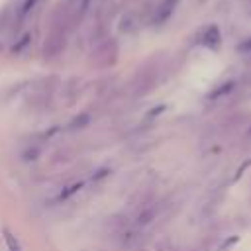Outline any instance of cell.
<instances>
[{
    "mask_svg": "<svg viewBox=\"0 0 251 251\" xmlns=\"http://www.w3.org/2000/svg\"><path fill=\"white\" fill-rule=\"evenodd\" d=\"M4 237H6V245H8V251H22V247H20V241H18V237L12 233V231H4Z\"/></svg>",
    "mask_w": 251,
    "mask_h": 251,
    "instance_id": "obj_1",
    "label": "cell"
},
{
    "mask_svg": "<svg viewBox=\"0 0 251 251\" xmlns=\"http://www.w3.org/2000/svg\"><path fill=\"white\" fill-rule=\"evenodd\" d=\"M155 218V208L153 206H147L139 216H137V224H147V222H151Z\"/></svg>",
    "mask_w": 251,
    "mask_h": 251,
    "instance_id": "obj_2",
    "label": "cell"
},
{
    "mask_svg": "<svg viewBox=\"0 0 251 251\" xmlns=\"http://www.w3.org/2000/svg\"><path fill=\"white\" fill-rule=\"evenodd\" d=\"M204 43H206L208 47H214V49L218 47V43H220V35H218V29H216V27L208 31V35H206V41H204Z\"/></svg>",
    "mask_w": 251,
    "mask_h": 251,
    "instance_id": "obj_3",
    "label": "cell"
},
{
    "mask_svg": "<svg viewBox=\"0 0 251 251\" xmlns=\"http://www.w3.org/2000/svg\"><path fill=\"white\" fill-rule=\"evenodd\" d=\"M241 49H243V51H249V49H251V43H245V45H241Z\"/></svg>",
    "mask_w": 251,
    "mask_h": 251,
    "instance_id": "obj_4",
    "label": "cell"
},
{
    "mask_svg": "<svg viewBox=\"0 0 251 251\" xmlns=\"http://www.w3.org/2000/svg\"><path fill=\"white\" fill-rule=\"evenodd\" d=\"M247 135H249V137H251V127H249V131H247Z\"/></svg>",
    "mask_w": 251,
    "mask_h": 251,
    "instance_id": "obj_5",
    "label": "cell"
}]
</instances>
